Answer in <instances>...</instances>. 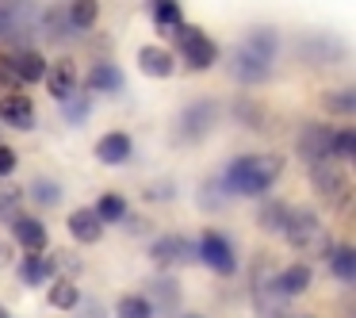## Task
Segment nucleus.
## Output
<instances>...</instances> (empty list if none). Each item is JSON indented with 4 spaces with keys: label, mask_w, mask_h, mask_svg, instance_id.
<instances>
[{
    "label": "nucleus",
    "mask_w": 356,
    "mask_h": 318,
    "mask_svg": "<svg viewBox=\"0 0 356 318\" xmlns=\"http://www.w3.org/2000/svg\"><path fill=\"white\" fill-rule=\"evenodd\" d=\"M330 269L337 280H356V253L353 246H333L330 249Z\"/></svg>",
    "instance_id": "25"
},
{
    "label": "nucleus",
    "mask_w": 356,
    "mask_h": 318,
    "mask_svg": "<svg viewBox=\"0 0 356 318\" xmlns=\"http://www.w3.org/2000/svg\"><path fill=\"white\" fill-rule=\"evenodd\" d=\"M284 173V157L280 154H245L226 169L222 177V192H234V196H261L268 192L272 184L280 180Z\"/></svg>",
    "instance_id": "1"
},
{
    "label": "nucleus",
    "mask_w": 356,
    "mask_h": 318,
    "mask_svg": "<svg viewBox=\"0 0 356 318\" xmlns=\"http://www.w3.org/2000/svg\"><path fill=\"white\" fill-rule=\"evenodd\" d=\"M330 146H333V131L325 123H307L299 131V154L307 157L310 165H314V161H330Z\"/></svg>",
    "instance_id": "11"
},
{
    "label": "nucleus",
    "mask_w": 356,
    "mask_h": 318,
    "mask_svg": "<svg viewBox=\"0 0 356 318\" xmlns=\"http://www.w3.org/2000/svg\"><path fill=\"white\" fill-rule=\"evenodd\" d=\"M195 257H203V264L215 269L218 276H234V269H238V257H234L230 238L218 234V230H203L200 234V241H195Z\"/></svg>",
    "instance_id": "3"
},
{
    "label": "nucleus",
    "mask_w": 356,
    "mask_h": 318,
    "mask_svg": "<svg viewBox=\"0 0 356 318\" xmlns=\"http://www.w3.org/2000/svg\"><path fill=\"white\" fill-rule=\"evenodd\" d=\"M310 184H314V192L325 196L330 203H345V200H348L345 173L333 169L330 161H314V165H310Z\"/></svg>",
    "instance_id": "8"
},
{
    "label": "nucleus",
    "mask_w": 356,
    "mask_h": 318,
    "mask_svg": "<svg viewBox=\"0 0 356 318\" xmlns=\"http://www.w3.org/2000/svg\"><path fill=\"white\" fill-rule=\"evenodd\" d=\"M184 318H200V315H184Z\"/></svg>",
    "instance_id": "37"
},
{
    "label": "nucleus",
    "mask_w": 356,
    "mask_h": 318,
    "mask_svg": "<svg viewBox=\"0 0 356 318\" xmlns=\"http://www.w3.org/2000/svg\"><path fill=\"white\" fill-rule=\"evenodd\" d=\"M92 215L100 218V223H123L127 218V200L119 192H104L100 200H96Z\"/></svg>",
    "instance_id": "24"
},
{
    "label": "nucleus",
    "mask_w": 356,
    "mask_h": 318,
    "mask_svg": "<svg viewBox=\"0 0 356 318\" xmlns=\"http://www.w3.org/2000/svg\"><path fill=\"white\" fill-rule=\"evenodd\" d=\"M0 318H8V310H4V307H0Z\"/></svg>",
    "instance_id": "36"
},
{
    "label": "nucleus",
    "mask_w": 356,
    "mask_h": 318,
    "mask_svg": "<svg viewBox=\"0 0 356 318\" xmlns=\"http://www.w3.org/2000/svg\"><path fill=\"white\" fill-rule=\"evenodd\" d=\"M325 108H333L337 116H348L353 111V93H330L325 96Z\"/></svg>",
    "instance_id": "33"
},
{
    "label": "nucleus",
    "mask_w": 356,
    "mask_h": 318,
    "mask_svg": "<svg viewBox=\"0 0 356 318\" xmlns=\"http://www.w3.org/2000/svg\"><path fill=\"white\" fill-rule=\"evenodd\" d=\"M88 88L92 93H119L123 88V70L115 62H96L88 70Z\"/></svg>",
    "instance_id": "21"
},
{
    "label": "nucleus",
    "mask_w": 356,
    "mask_h": 318,
    "mask_svg": "<svg viewBox=\"0 0 356 318\" xmlns=\"http://www.w3.org/2000/svg\"><path fill=\"white\" fill-rule=\"evenodd\" d=\"M65 116H70V123H85L88 119V96H81V88L73 96H65Z\"/></svg>",
    "instance_id": "30"
},
{
    "label": "nucleus",
    "mask_w": 356,
    "mask_h": 318,
    "mask_svg": "<svg viewBox=\"0 0 356 318\" xmlns=\"http://www.w3.org/2000/svg\"><path fill=\"white\" fill-rule=\"evenodd\" d=\"M284 318H291V315H284Z\"/></svg>",
    "instance_id": "38"
},
{
    "label": "nucleus",
    "mask_w": 356,
    "mask_h": 318,
    "mask_svg": "<svg viewBox=\"0 0 356 318\" xmlns=\"http://www.w3.org/2000/svg\"><path fill=\"white\" fill-rule=\"evenodd\" d=\"M47 303L58 310H73L81 303V292L73 280H50V292H47Z\"/></svg>",
    "instance_id": "23"
},
{
    "label": "nucleus",
    "mask_w": 356,
    "mask_h": 318,
    "mask_svg": "<svg viewBox=\"0 0 356 318\" xmlns=\"http://www.w3.org/2000/svg\"><path fill=\"white\" fill-rule=\"evenodd\" d=\"M12 169H16V154H12L8 146H0V180L8 177Z\"/></svg>",
    "instance_id": "34"
},
{
    "label": "nucleus",
    "mask_w": 356,
    "mask_h": 318,
    "mask_svg": "<svg viewBox=\"0 0 356 318\" xmlns=\"http://www.w3.org/2000/svg\"><path fill=\"white\" fill-rule=\"evenodd\" d=\"M280 234H284L295 249H310L322 238V223H318V215L310 207H287V218H284V226H280Z\"/></svg>",
    "instance_id": "4"
},
{
    "label": "nucleus",
    "mask_w": 356,
    "mask_h": 318,
    "mask_svg": "<svg viewBox=\"0 0 356 318\" xmlns=\"http://www.w3.org/2000/svg\"><path fill=\"white\" fill-rule=\"evenodd\" d=\"M149 257H154L161 269H172V264H184L195 257V246L188 238H180V234H169V238H157L154 249H149Z\"/></svg>",
    "instance_id": "12"
},
{
    "label": "nucleus",
    "mask_w": 356,
    "mask_h": 318,
    "mask_svg": "<svg viewBox=\"0 0 356 318\" xmlns=\"http://www.w3.org/2000/svg\"><path fill=\"white\" fill-rule=\"evenodd\" d=\"M4 62L12 65L19 85H39V81L47 77V62H42V54H35V50H12V54H4Z\"/></svg>",
    "instance_id": "13"
},
{
    "label": "nucleus",
    "mask_w": 356,
    "mask_h": 318,
    "mask_svg": "<svg viewBox=\"0 0 356 318\" xmlns=\"http://www.w3.org/2000/svg\"><path fill=\"white\" fill-rule=\"evenodd\" d=\"M50 272H54V257H42V253H24L16 264L19 284H27V287L50 284Z\"/></svg>",
    "instance_id": "15"
},
{
    "label": "nucleus",
    "mask_w": 356,
    "mask_h": 318,
    "mask_svg": "<svg viewBox=\"0 0 356 318\" xmlns=\"http://www.w3.org/2000/svg\"><path fill=\"white\" fill-rule=\"evenodd\" d=\"M138 70L146 73V77L165 81V77H172V70H177V58H172V50H165V47H142L138 50Z\"/></svg>",
    "instance_id": "17"
},
{
    "label": "nucleus",
    "mask_w": 356,
    "mask_h": 318,
    "mask_svg": "<svg viewBox=\"0 0 356 318\" xmlns=\"http://www.w3.org/2000/svg\"><path fill=\"white\" fill-rule=\"evenodd\" d=\"M353 154H356V134L353 131H333L330 157H353Z\"/></svg>",
    "instance_id": "31"
},
{
    "label": "nucleus",
    "mask_w": 356,
    "mask_h": 318,
    "mask_svg": "<svg viewBox=\"0 0 356 318\" xmlns=\"http://www.w3.org/2000/svg\"><path fill=\"white\" fill-rule=\"evenodd\" d=\"M35 200H39V203H54V200H62V188H58L54 180H35Z\"/></svg>",
    "instance_id": "32"
},
{
    "label": "nucleus",
    "mask_w": 356,
    "mask_h": 318,
    "mask_svg": "<svg viewBox=\"0 0 356 318\" xmlns=\"http://www.w3.org/2000/svg\"><path fill=\"white\" fill-rule=\"evenodd\" d=\"M115 318H154V307L142 295H123L115 303Z\"/></svg>",
    "instance_id": "28"
},
{
    "label": "nucleus",
    "mask_w": 356,
    "mask_h": 318,
    "mask_svg": "<svg viewBox=\"0 0 356 318\" xmlns=\"http://www.w3.org/2000/svg\"><path fill=\"white\" fill-rule=\"evenodd\" d=\"M127 157H131V134L111 131V134H104V138L96 142V161L100 165H123Z\"/></svg>",
    "instance_id": "18"
},
{
    "label": "nucleus",
    "mask_w": 356,
    "mask_h": 318,
    "mask_svg": "<svg viewBox=\"0 0 356 318\" xmlns=\"http://www.w3.org/2000/svg\"><path fill=\"white\" fill-rule=\"evenodd\" d=\"M276 47H280V35L272 27H253L234 50V77L241 85H261L268 77L272 62H276Z\"/></svg>",
    "instance_id": "2"
},
{
    "label": "nucleus",
    "mask_w": 356,
    "mask_h": 318,
    "mask_svg": "<svg viewBox=\"0 0 356 318\" xmlns=\"http://www.w3.org/2000/svg\"><path fill=\"white\" fill-rule=\"evenodd\" d=\"M0 123L16 127V131H31L35 127V100L24 88H8L0 96Z\"/></svg>",
    "instance_id": "6"
},
{
    "label": "nucleus",
    "mask_w": 356,
    "mask_h": 318,
    "mask_svg": "<svg viewBox=\"0 0 356 318\" xmlns=\"http://www.w3.org/2000/svg\"><path fill=\"white\" fill-rule=\"evenodd\" d=\"M149 295H161V299H154V303L169 310V307H177L180 287H177V280H172V276H154V280H149V287H146V299H149ZM154 303H149V307H154Z\"/></svg>",
    "instance_id": "26"
},
{
    "label": "nucleus",
    "mask_w": 356,
    "mask_h": 318,
    "mask_svg": "<svg viewBox=\"0 0 356 318\" xmlns=\"http://www.w3.org/2000/svg\"><path fill=\"white\" fill-rule=\"evenodd\" d=\"M154 27L165 35V39H172V35L184 31V12H180L177 0H154Z\"/></svg>",
    "instance_id": "19"
},
{
    "label": "nucleus",
    "mask_w": 356,
    "mask_h": 318,
    "mask_svg": "<svg viewBox=\"0 0 356 318\" xmlns=\"http://www.w3.org/2000/svg\"><path fill=\"white\" fill-rule=\"evenodd\" d=\"M211 127H215V104H211V100H195V104H188L184 116H180V138H184V142H200Z\"/></svg>",
    "instance_id": "10"
},
{
    "label": "nucleus",
    "mask_w": 356,
    "mask_h": 318,
    "mask_svg": "<svg viewBox=\"0 0 356 318\" xmlns=\"http://www.w3.org/2000/svg\"><path fill=\"white\" fill-rule=\"evenodd\" d=\"M12 234H16V241L27 249V253H42V249H47V241H50L47 226H42L39 218H31V215L12 218Z\"/></svg>",
    "instance_id": "14"
},
{
    "label": "nucleus",
    "mask_w": 356,
    "mask_h": 318,
    "mask_svg": "<svg viewBox=\"0 0 356 318\" xmlns=\"http://www.w3.org/2000/svg\"><path fill=\"white\" fill-rule=\"evenodd\" d=\"M65 226H70V234L81 241V246H96V241L104 238V223L92 215V207H77L70 218H65Z\"/></svg>",
    "instance_id": "16"
},
{
    "label": "nucleus",
    "mask_w": 356,
    "mask_h": 318,
    "mask_svg": "<svg viewBox=\"0 0 356 318\" xmlns=\"http://www.w3.org/2000/svg\"><path fill=\"white\" fill-rule=\"evenodd\" d=\"M276 287L284 299H295L310 287V264H287V269L276 272Z\"/></svg>",
    "instance_id": "20"
},
{
    "label": "nucleus",
    "mask_w": 356,
    "mask_h": 318,
    "mask_svg": "<svg viewBox=\"0 0 356 318\" xmlns=\"http://www.w3.org/2000/svg\"><path fill=\"white\" fill-rule=\"evenodd\" d=\"M4 261H8V249H4V246H0V264H4Z\"/></svg>",
    "instance_id": "35"
},
{
    "label": "nucleus",
    "mask_w": 356,
    "mask_h": 318,
    "mask_svg": "<svg viewBox=\"0 0 356 318\" xmlns=\"http://www.w3.org/2000/svg\"><path fill=\"white\" fill-rule=\"evenodd\" d=\"M177 42H180V54H184V62L192 70H211L218 62V42L211 35H203L200 27H184L177 35Z\"/></svg>",
    "instance_id": "5"
},
{
    "label": "nucleus",
    "mask_w": 356,
    "mask_h": 318,
    "mask_svg": "<svg viewBox=\"0 0 356 318\" xmlns=\"http://www.w3.org/2000/svg\"><path fill=\"white\" fill-rule=\"evenodd\" d=\"M257 218H261V226H268V230H280V226H284V218H287V203L264 200V207L257 211Z\"/></svg>",
    "instance_id": "29"
},
{
    "label": "nucleus",
    "mask_w": 356,
    "mask_h": 318,
    "mask_svg": "<svg viewBox=\"0 0 356 318\" xmlns=\"http://www.w3.org/2000/svg\"><path fill=\"white\" fill-rule=\"evenodd\" d=\"M65 19H70L73 31H88V27H96V19H100V4H96V0H73Z\"/></svg>",
    "instance_id": "22"
},
{
    "label": "nucleus",
    "mask_w": 356,
    "mask_h": 318,
    "mask_svg": "<svg viewBox=\"0 0 356 318\" xmlns=\"http://www.w3.org/2000/svg\"><path fill=\"white\" fill-rule=\"evenodd\" d=\"M19 200H24V192L16 184H8V180H0V218L4 223L19 218Z\"/></svg>",
    "instance_id": "27"
},
{
    "label": "nucleus",
    "mask_w": 356,
    "mask_h": 318,
    "mask_svg": "<svg viewBox=\"0 0 356 318\" xmlns=\"http://www.w3.org/2000/svg\"><path fill=\"white\" fill-rule=\"evenodd\" d=\"M47 93L54 96V100H65V96H73L81 88V73H77V62L73 58H58L54 65H47Z\"/></svg>",
    "instance_id": "9"
},
{
    "label": "nucleus",
    "mask_w": 356,
    "mask_h": 318,
    "mask_svg": "<svg viewBox=\"0 0 356 318\" xmlns=\"http://www.w3.org/2000/svg\"><path fill=\"white\" fill-rule=\"evenodd\" d=\"M299 54L307 58V62H314V65H325V62H341L345 58V42L337 39V35H325V31H318V35H307V39H299Z\"/></svg>",
    "instance_id": "7"
}]
</instances>
